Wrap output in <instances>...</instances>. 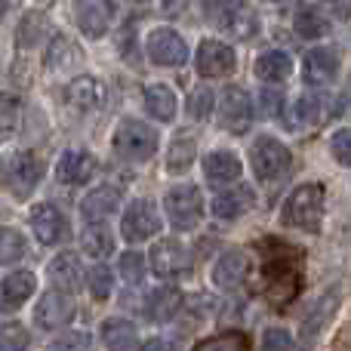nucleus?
Segmentation results:
<instances>
[{"instance_id": "nucleus-9", "label": "nucleus", "mask_w": 351, "mask_h": 351, "mask_svg": "<svg viewBox=\"0 0 351 351\" xmlns=\"http://www.w3.org/2000/svg\"><path fill=\"white\" fill-rule=\"evenodd\" d=\"M148 262H152V271L158 278H182V274L191 271V253L173 237H164V241L154 243Z\"/></svg>"}, {"instance_id": "nucleus-34", "label": "nucleus", "mask_w": 351, "mask_h": 351, "mask_svg": "<svg viewBox=\"0 0 351 351\" xmlns=\"http://www.w3.org/2000/svg\"><path fill=\"white\" fill-rule=\"evenodd\" d=\"M111 287H114V274H111L108 265H93L90 274H86V290H90L93 299H108Z\"/></svg>"}, {"instance_id": "nucleus-24", "label": "nucleus", "mask_w": 351, "mask_h": 351, "mask_svg": "<svg viewBox=\"0 0 351 351\" xmlns=\"http://www.w3.org/2000/svg\"><path fill=\"white\" fill-rule=\"evenodd\" d=\"M99 336H102V346L108 351H130L139 339L133 321H127V317H108L99 330Z\"/></svg>"}, {"instance_id": "nucleus-35", "label": "nucleus", "mask_w": 351, "mask_h": 351, "mask_svg": "<svg viewBox=\"0 0 351 351\" xmlns=\"http://www.w3.org/2000/svg\"><path fill=\"white\" fill-rule=\"evenodd\" d=\"M31 336L22 324H3L0 327V351H28Z\"/></svg>"}, {"instance_id": "nucleus-2", "label": "nucleus", "mask_w": 351, "mask_h": 351, "mask_svg": "<svg viewBox=\"0 0 351 351\" xmlns=\"http://www.w3.org/2000/svg\"><path fill=\"white\" fill-rule=\"evenodd\" d=\"M280 219L293 228L302 231H321L324 222V185L321 182H311V185H299L290 197L284 200V210H280Z\"/></svg>"}, {"instance_id": "nucleus-37", "label": "nucleus", "mask_w": 351, "mask_h": 351, "mask_svg": "<svg viewBox=\"0 0 351 351\" xmlns=\"http://www.w3.org/2000/svg\"><path fill=\"white\" fill-rule=\"evenodd\" d=\"M43 31H47V19L37 16V12H28V16L22 19V25H19V43H22V47H34L43 37Z\"/></svg>"}, {"instance_id": "nucleus-43", "label": "nucleus", "mask_w": 351, "mask_h": 351, "mask_svg": "<svg viewBox=\"0 0 351 351\" xmlns=\"http://www.w3.org/2000/svg\"><path fill=\"white\" fill-rule=\"evenodd\" d=\"M333 158L339 160L342 167H351V130H339V133L333 136Z\"/></svg>"}, {"instance_id": "nucleus-17", "label": "nucleus", "mask_w": 351, "mask_h": 351, "mask_svg": "<svg viewBox=\"0 0 351 351\" xmlns=\"http://www.w3.org/2000/svg\"><path fill=\"white\" fill-rule=\"evenodd\" d=\"M68 105L77 111H99L105 105V84L96 77H90V74H84V77H74L71 84H68Z\"/></svg>"}, {"instance_id": "nucleus-27", "label": "nucleus", "mask_w": 351, "mask_h": 351, "mask_svg": "<svg viewBox=\"0 0 351 351\" xmlns=\"http://www.w3.org/2000/svg\"><path fill=\"white\" fill-rule=\"evenodd\" d=\"M194 351H253V342H250V336L243 330H225V333L200 339Z\"/></svg>"}, {"instance_id": "nucleus-19", "label": "nucleus", "mask_w": 351, "mask_h": 351, "mask_svg": "<svg viewBox=\"0 0 351 351\" xmlns=\"http://www.w3.org/2000/svg\"><path fill=\"white\" fill-rule=\"evenodd\" d=\"M96 173V160H93V154L86 152H65L59 158V164H56V176H59V182H65V185H84V182H90V176Z\"/></svg>"}, {"instance_id": "nucleus-47", "label": "nucleus", "mask_w": 351, "mask_h": 351, "mask_svg": "<svg viewBox=\"0 0 351 351\" xmlns=\"http://www.w3.org/2000/svg\"><path fill=\"white\" fill-rule=\"evenodd\" d=\"M188 10V0H164V12L167 16H179Z\"/></svg>"}, {"instance_id": "nucleus-49", "label": "nucleus", "mask_w": 351, "mask_h": 351, "mask_svg": "<svg viewBox=\"0 0 351 351\" xmlns=\"http://www.w3.org/2000/svg\"><path fill=\"white\" fill-rule=\"evenodd\" d=\"M139 3H148V0H139Z\"/></svg>"}, {"instance_id": "nucleus-23", "label": "nucleus", "mask_w": 351, "mask_h": 351, "mask_svg": "<svg viewBox=\"0 0 351 351\" xmlns=\"http://www.w3.org/2000/svg\"><path fill=\"white\" fill-rule=\"evenodd\" d=\"M336 74H339V59H336L333 49H311L305 56V80L308 84H330Z\"/></svg>"}, {"instance_id": "nucleus-40", "label": "nucleus", "mask_w": 351, "mask_h": 351, "mask_svg": "<svg viewBox=\"0 0 351 351\" xmlns=\"http://www.w3.org/2000/svg\"><path fill=\"white\" fill-rule=\"evenodd\" d=\"M90 342L93 339L86 333H65V336L49 342L47 351H90Z\"/></svg>"}, {"instance_id": "nucleus-18", "label": "nucleus", "mask_w": 351, "mask_h": 351, "mask_svg": "<svg viewBox=\"0 0 351 351\" xmlns=\"http://www.w3.org/2000/svg\"><path fill=\"white\" fill-rule=\"evenodd\" d=\"M37 280L31 271H12L0 280V311H16L31 299Z\"/></svg>"}, {"instance_id": "nucleus-46", "label": "nucleus", "mask_w": 351, "mask_h": 351, "mask_svg": "<svg viewBox=\"0 0 351 351\" xmlns=\"http://www.w3.org/2000/svg\"><path fill=\"white\" fill-rule=\"evenodd\" d=\"M139 351H173V342L170 339H148V342H142Z\"/></svg>"}, {"instance_id": "nucleus-11", "label": "nucleus", "mask_w": 351, "mask_h": 351, "mask_svg": "<svg viewBox=\"0 0 351 351\" xmlns=\"http://www.w3.org/2000/svg\"><path fill=\"white\" fill-rule=\"evenodd\" d=\"M148 59L164 68L182 65V62L188 59V47L173 28H158L148 37Z\"/></svg>"}, {"instance_id": "nucleus-21", "label": "nucleus", "mask_w": 351, "mask_h": 351, "mask_svg": "<svg viewBox=\"0 0 351 351\" xmlns=\"http://www.w3.org/2000/svg\"><path fill=\"white\" fill-rule=\"evenodd\" d=\"M111 16H114V3L111 0H90V3L80 6L77 25L86 37H102L111 25Z\"/></svg>"}, {"instance_id": "nucleus-33", "label": "nucleus", "mask_w": 351, "mask_h": 351, "mask_svg": "<svg viewBox=\"0 0 351 351\" xmlns=\"http://www.w3.org/2000/svg\"><path fill=\"white\" fill-rule=\"evenodd\" d=\"M25 237L16 228H0V265H12L25 256Z\"/></svg>"}, {"instance_id": "nucleus-6", "label": "nucleus", "mask_w": 351, "mask_h": 351, "mask_svg": "<svg viewBox=\"0 0 351 351\" xmlns=\"http://www.w3.org/2000/svg\"><path fill=\"white\" fill-rule=\"evenodd\" d=\"M164 210L176 231H191L204 216V197L197 185H176L164 197Z\"/></svg>"}, {"instance_id": "nucleus-29", "label": "nucleus", "mask_w": 351, "mask_h": 351, "mask_svg": "<svg viewBox=\"0 0 351 351\" xmlns=\"http://www.w3.org/2000/svg\"><path fill=\"white\" fill-rule=\"evenodd\" d=\"M80 243H84V253L90 259H105V256L114 253V237H111V231L105 225H86Z\"/></svg>"}, {"instance_id": "nucleus-13", "label": "nucleus", "mask_w": 351, "mask_h": 351, "mask_svg": "<svg viewBox=\"0 0 351 351\" xmlns=\"http://www.w3.org/2000/svg\"><path fill=\"white\" fill-rule=\"evenodd\" d=\"M31 231L43 247H53L68 237V222L53 204H40L31 210Z\"/></svg>"}, {"instance_id": "nucleus-15", "label": "nucleus", "mask_w": 351, "mask_h": 351, "mask_svg": "<svg viewBox=\"0 0 351 351\" xmlns=\"http://www.w3.org/2000/svg\"><path fill=\"white\" fill-rule=\"evenodd\" d=\"M222 127L231 130V133H243V130L250 127V121H253V105H250V96L243 90H237V86H228L222 96Z\"/></svg>"}, {"instance_id": "nucleus-14", "label": "nucleus", "mask_w": 351, "mask_h": 351, "mask_svg": "<svg viewBox=\"0 0 351 351\" xmlns=\"http://www.w3.org/2000/svg\"><path fill=\"white\" fill-rule=\"evenodd\" d=\"M247 274H250L247 253H243V250H228V253H222L219 262L213 265V284H216L219 290H237V287H243Z\"/></svg>"}, {"instance_id": "nucleus-31", "label": "nucleus", "mask_w": 351, "mask_h": 351, "mask_svg": "<svg viewBox=\"0 0 351 351\" xmlns=\"http://www.w3.org/2000/svg\"><path fill=\"white\" fill-rule=\"evenodd\" d=\"M194 136H188L185 130L173 136V145H170V154H167V170L170 173H185L194 160Z\"/></svg>"}, {"instance_id": "nucleus-4", "label": "nucleus", "mask_w": 351, "mask_h": 351, "mask_svg": "<svg viewBox=\"0 0 351 351\" xmlns=\"http://www.w3.org/2000/svg\"><path fill=\"white\" fill-rule=\"evenodd\" d=\"M111 148H114V154L123 160H148L158 152V133L142 121H123L121 127L114 130Z\"/></svg>"}, {"instance_id": "nucleus-38", "label": "nucleus", "mask_w": 351, "mask_h": 351, "mask_svg": "<svg viewBox=\"0 0 351 351\" xmlns=\"http://www.w3.org/2000/svg\"><path fill=\"white\" fill-rule=\"evenodd\" d=\"M188 114H191L194 121H206V117L213 114V90L197 86V90L188 96Z\"/></svg>"}, {"instance_id": "nucleus-12", "label": "nucleus", "mask_w": 351, "mask_h": 351, "mask_svg": "<svg viewBox=\"0 0 351 351\" xmlns=\"http://www.w3.org/2000/svg\"><path fill=\"white\" fill-rule=\"evenodd\" d=\"M237 59H234V49L222 40H204L197 49V71L204 77H228L234 71Z\"/></svg>"}, {"instance_id": "nucleus-44", "label": "nucleus", "mask_w": 351, "mask_h": 351, "mask_svg": "<svg viewBox=\"0 0 351 351\" xmlns=\"http://www.w3.org/2000/svg\"><path fill=\"white\" fill-rule=\"evenodd\" d=\"M280 105H284V96H280L278 90H262V96H259L262 114H265V117H274V114L280 111Z\"/></svg>"}, {"instance_id": "nucleus-28", "label": "nucleus", "mask_w": 351, "mask_h": 351, "mask_svg": "<svg viewBox=\"0 0 351 351\" xmlns=\"http://www.w3.org/2000/svg\"><path fill=\"white\" fill-rule=\"evenodd\" d=\"M145 108H148V114H154L158 121H173L176 117V96H173V90L167 84H152L145 90Z\"/></svg>"}, {"instance_id": "nucleus-5", "label": "nucleus", "mask_w": 351, "mask_h": 351, "mask_svg": "<svg viewBox=\"0 0 351 351\" xmlns=\"http://www.w3.org/2000/svg\"><path fill=\"white\" fill-rule=\"evenodd\" d=\"M40 176H43L40 158L31 152H22L3 160V167H0V185L6 191H12L16 197H28L31 188L40 182Z\"/></svg>"}, {"instance_id": "nucleus-20", "label": "nucleus", "mask_w": 351, "mask_h": 351, "mask_svg": "<svg viewBox=\"0 0 351 351\" xmlns=\"http://www.w3.org/2000/svg\"><path fill=\"white\" fill-rule=\"evenodd\" d=\"M117 204H121V191L111 185H102V188H93V191L80 200V213H84L86 222L99 225L105 216H111V213L117 210Z\"/></svg>"}, {"instance_id": "nucleus-16", "label": "nucleus", "mask_w": 351, "mask_h": 351, "mask_svg": "<svg viewBox=\"0 0 351 351\" xmlns=\"http://www.w3.org/2000/svg\"><path fill=\"white\" fill-rule=\"evenodd\" d=\"M182 305H185L182 290H176V287H158V290L148 293L142 311H145V317L152 324H167V321H173V317L179 315Z\"/></svg>"}, {"instance_id": "nucleus-25", "label": "nucleus", "mask_w": 351, "mask_h": 351, "mask_svg": "<svg viewBox=\"0 0 351 351\" xmlns=\"http://www.w3.org/2000/svg\"><path fill=\"white\" fill-rule=\"evenodd\" d=\"M49 278H53V284L59 287V290H65V293L77 290V287L84 284V268H80V259L74 253H59L53 259V265H49Z\"/></svg>"}, {"instance_id": "nucleus-36", "label": "nucleus", "mask_w": 351, "mask_h": 351, "mask_svg": "<svg viewBox=\"0 0 351 351\" xmlns=\"http://www.w3.org/2000/svg\"><path fill=\"white\" fill-rule=\"evenodd\" d=\"M296 31L302 37H308V40H317V37L327 34V22H324L315 10H299L296 12Z\"/></svg>"}, {"instance_id": "nucleus-48", "label": "nucleus", "mask_w": 351, "mask_h": 351, "mask_svg": "<svg viewBox=\"0 0 351 351\" xmlns=\"http://www.w3.org/2000/svg\"><path fill=\"white\" fill-rule=\"evenodd\" d=\"M3 12H6V3H3V0H0V19H3Z\"/></svg>"}, {"instance_id": "nucleus-32", "label": "nucleus", "mask_w": 351, "mask_h": 351, "mask_svg": "<svg viewBox=\"0 0 351 351\" xmlns=\"http://www.w3.org/2000/svg\"><path fill=\"white\" fill-rule=\"evenodd\" d=\"M296 114H299V123H305V127H321L330 117V102L321 93H308V96L299 99Z\"/></svg>"}, {"instance_id": "nucleus-39", "label": "nucleus", "mask_w": 351, "mask_h": 351, "mask_svg": "<svg viewBox=\"0 0 351 351\" xmlns=\"http://www.w3.org/2000/svg\"><path fill=\"white\" fill-rule=\"evenodd\" d=\"M117 265H121V274L127 284H142V278H145V256L142 253H123Z\"/></svg>"}, {"instance_id": "nucleus-22", "label": "nucleus", "mask_w": 351, "mask_h": 351, "mask_svg": "<svg viewBox=\"0 0 351 351\" xmlns=\"http://www.w3.org/2000/svg\"><path fill=\"white\" fill-rule=\"evenodd\" d=\"M253 200H256L253 188L237 185V188H228V191H222V194L213 197V213H216L219 219H237V216H243V213H250Z\"/></svg>"}, {"instance_id": "nucleus-7", "label": "nucleus", "mask_w": 351, "mask_h": 351, "mask_svg": "<svg viewBox=\"0 0 351 351\" xmlns=\"http://www.w3.org/2000/svg\"><path fill=\"white\" fill-rule=\"evenodd\" d=\"M290 148L284 145V142L271 139V136H262V139L253 142V148H250V164H253V170L259 179L271 182L278 179V176H284L290 170Z\"/></svg>"}, {"instance_id": "nucleus-45", "label": "nucleus", "mask_w": 351, "mask_h": 351, "mask_svg": "<svg viewBox=\"0 0 351 351\" xmlns=\"http://www.w3.org/2000/svg\"><path fill=\"white\" fill-rule=\"evenodd\" d=\"M321 6L339 19H351V0H321Z\"/></svg>"}, {"instance_id": "nucleus-10", "label": "nucleus", "mask_w": 351, "mask_h": 351, "mask_svg": "<svg viewBox=\"0 0 351 351\" xmlns=\"http://www.w3.org/2000/svg\"><path fill=\"white\" fill-rule=\"evenodd\" d=\"M74 317V299L62 290H49L34 308V324L40 330H59Z\"/></svg>"}, {"instance_id": "nucleus-41", "label": "nucleus", "mask_w": 351, "mask_h": 351, "mask_svg": "<svg viewBox=\"0 0 351 351\" xmlns=\"http://www.w3.org/2000/svg\"><path fill=\"white\" fill-rule=\"evenodd\" d=\"M16 121H19V99L10 96V93H0V133L12 130Z\"/></svg>"}, {"instance_id": "nucleus-3", "label": "nucleus", "mask_w": 351, "mask_h": 351, "mask_svg": "<svg viewBox=\"0 0 351 351\" xmlns=\"http://www.w3.org/2000/svg\"><path fill=\"white\" fill-rule=\"evenodd\" d=\"M204 12L213 25H219L237 40H247L259 31L256 12L247 6V0H204Z\"/></svg>"}, {"instance_id": "nucleus-30", "label": "nucleus", "mask_w": 351, "mask_h": 351, "mask_svg": "<svg viewBox=\"0 0 351 351\" xmlns=\"http://www.w3.org/2000/svg\"><path fill=\"white\" fill-rule=\"evenodd\" d=\"M256 74H259L262 80H271V84H278V80H287L293 74V59L287 53H265L259 56V62H256Z\"/></svg>"}, {"instance_id": "nucleus-1", "label": "nucleus", "mask_w": 351, "mask_h": 351, "mask_svg": "<svg viewBox=\"0 0 351 351\" xmlns=\"http://www.w3.org/2000/svg\"><path fill=\"white\" fill-rule=\"evenodd\" d=\"M256 250L262 256V296L271 308H287L305 287V250L278 237L259 241Z\"/></svg>"}, {"instance_id": "nucleus-8", "label": "nucleus", "mask_w": 351, "mask_h": 351, "mask_svg": "<svg viewBox=\"0 0 351 351\" xmlns=\"http://www.w3.org/2000/svg\"><path fill=\"white\" fill-rule=\"evenodd\" d=\"M160 231V216H158V206L154 200H133L130 210L123 213V222H121V234L123 241L130 243H139V241H148Z\"/></svg>"}, {"instance_id": "nucleus-26", "label": "nucleus", "mask_w": 351, "mask_h": 351, "mask_svg": "<svg viewBox=\"0 0 351 351\" xmlns=\"http://www.w3.org/2000/svg\"><path fill=\"white\" fill-rule=\"evenodd\" d=\"M241 170H243V164L231 152H213L204 160V173L210 182H234L241 176Z\"/></svg>"}, {"instance_id": "nucleus-42", "label": "nucleus", "mask_w": 351, "mask_h": 351, "mask_svg": "<svg viewBox=\"0 0 351 351\" xmlns=\"http://www.w3.org/2000/svg\"><path fill=\"white\" fill-rule=\"evenodd\" d=\"M290 333L280 327H271L265 330V336H262V348L259 351H290Z\"/></svg>"}]
</instances>
